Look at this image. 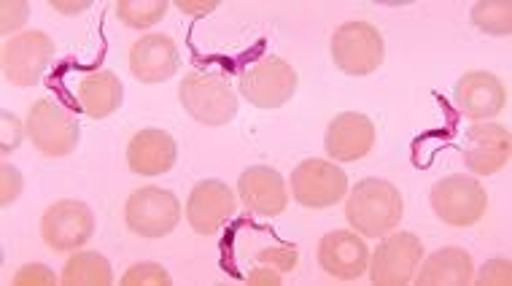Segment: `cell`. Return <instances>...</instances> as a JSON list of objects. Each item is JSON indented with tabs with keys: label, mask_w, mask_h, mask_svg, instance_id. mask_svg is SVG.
<instances>
[{
	"label": "cell",
	"mask_w": 512,
	"mask_h": 286,
	"mask_svg": "<svg viewBox=\"0 0 512 286\" xmlns=\"http://www.w3.org/2000/svg\"><path fill=\"white\" fill-rule=\"evenodd\" d=\"M405 214V200L386 179H362L345 200V219L362 238H383L397 230Z\"/></svg>",
	"instance_id": "1"
},
{
	"label": "cell",
	"mask_w": 512,
	"mask_h": 286,
	"mask_svg": "<svg viewBox=\"0 0 512 286\" xmlns=\"http://www.w3.org/2000/svg\"><path fill=\"white\" fill-rule=\"evenodd\" d=\"M178 100L186 114L205 127L230 125L238 114V98L232 84L211 71L189 73L178 87Z\"/></svg>",
	"instance_id": "2"
},
{
	"label": "cell",
	"mask_w": 512,
	"mask_h": 286,
	"mask_svg": "<svg viewBox=\"0 0 512 286\" xmlns=\"http://www.w3.org/2000/svg\"><path fill=\"white\" fill-rule=\"evenodd\" d=\"M25 135L44 157H68L79 146L81 127L71 111L52 98L36 100L25 117Z\"/></svg>",
	"instance_id": "3"
},
{
	"label": "cell",
	"mask_w": 512,
	"mask_h": 286,
	"mask_svg": "<svg viewBox=\"0 0 512 286\" xmlns=\"http://www.w3.org/2000/svg\"><path fill=\"white\" fill-rule=\"evenodd\" d=\"M429 206L440 222L451 224V227H472L486 214V187L475 176L453 173L434 184L429 192Z\"/></svg>",
	"instance_id": "4"
},
{
	"label": "cell",
	"mask_w": 512,
	"mask_h": 286,
	"mask_svg": "<svg viewBox=\"0 0 512 286\" xmlns=\"http://www.w3.org/2000/svg\"><path fill=\"white\" fill-rule=\"evenodd\" d=\"M181 203L176 192L165 187H141L127 197L124 224L141 238H165L178 227Z\"/></svg>",
	"instance_id": "5"
},
{
	"label": "cell",
	"mask_w": 512,
	"mask_h": 286,
	"mask_svg": "<svg viewBox=\"0 0 512 286\" xmlns=\"http://www.w3.org/2000/svg\"><path fill=\"white\" fill-rule=\"evenodd\" d=\"M54 60V41L44 30H25L9 38L0 52L3 79L14 87H36Z\"/></svg>",
	"instance_id": "6"
},
{
	"label": "cell",
	"mask_w": 512,
	"mask_h": 286,
	"mask_svg": "<svg viewBox=\"0 0 512 286\" xmlns=\"http://www.w3.org/2000/svg\"><path fill=\"white\" fill-rule=\"evenodd\" d=\"M332 60L345 76H370L383 65L386 44L370 22H345L332 36Z\"/></svg>",
	"instance_id": "7"
},
{
	"label": "cell",
	"mask_w": 512,
	"mask_h": 286,
	"mask_svg": "<svg viewBox=\"0 0 512 286\" xmlns=\"http://www.w3.org/2000/svg\"><path fill=\"white\" fill-rule=\"evenodd\" d=\"M297 71L281 57H265L240 76V98L254 108H281L297 92Z\"/></svg>",
	"instance_id": "8"
},
{
	"label": "cell",
	"mask_w": 512,
	"mask_h": 286,
	"mask_svg": "<svg viewBox=\"0 0 512 286\" xmlns=\"http://www.w3.org/2000/svg\"><path fill=\"white\" fill-rule=\"evenodd\" d=\"M424 260V243L413 233L383 235L378 249H372L370 278L375 286H407Z\"/></svg>",
	"instance_id": "9"
},
{
	"label": "cell",
	"mask_w": 512,
	"mask_h": 286,
	"mask_svg": "<svg viewBox=\"0 0 512 286\" xmlns=\"http://www.w3.org/2000/svg\"><path fill=\"white\" fill-rule=\"evenodd\" d=\"M289 187L302 208H332L343 203L348 176L340 165L327 160H305L294 168Z\"/></svg>",
	"instance_id": "10"
},
{
	"label": "cell",
	"mask_w": 512,
	"mask_h": 286,
	"mask_svg": "<svg viewBox=\"0 0 512 286\" xmlns=\"http://www.w3.org/2000/svg\"><path fill=\"white\" fill-rule=\"evenodd\" d=\"M95 235V216L81 200H60L46 208L41 238L52 251H79Z\"/></svg>",
	"instance_id": "11"
},
{
	"label": "cell",
	"mask_w": 512,
	"mask_h": 286,
	"mask_svg": "<svg viewBox=\"0 0 512 286\" xmlns=\"http://www.w3.org/2000/svg\"><path fill=\"white\" fill-rule=\"evenodd\" d=\"M235 216V192L224 181L205 179L192 187L186 200V219L197 235H216Z\"/></svg>",
	"instance_id": "12"
},
{
	"label": "cell",
	"mask_w": 512,
	"mask_h": 286,
	"mask_svg": "<svg viewBox=\"0 0 512 286\" xmlns=\"http://www.w3.org/2000/svg\"><path fill=\"white\" fill-rule=\"evenodd\" d=\"M318 265L337 281H356L370 268V249L359 233L332 230L318 241Z\"/></svg>",
	"instance_id": "13"
},
{
	"label": "cell",
	"mask_w": 512,
	"mask_h": 286,
	"mask_svg": "<svg viewBox=\"0 0 512 286\" xmlns=\"http://www.w3.org/2000/svg\"><path fill=\"white\" fill-rule=\"evenodd\" d=\"M510 130L496 122H475L464 135V165L475 176H494L510 162Z\"/></svg>",
	"instance_id": "14"
},
{
	"label": "cell",
	"mask_w": 512,
	"mask_h": 286,
	"mask_svg": "<svg viewBox=\"0 0 512 286\" xmlns=\"http://www.w3.org/2000/svg\"><path fill=\"white\" fill-rule=\"evenodd\" d=\"M453 103L472 122H486V119L502 114L504 103H507V90L494 73L469 71L456 84Z\"/></svg>",
	"instance_id": "15"
},
{
	"label": "cell",
	"mask_w": 512,
	"mask_h": 286,
	"mask_svg": "<svg viewBox=\"0 0 512 286\" xmlns=\"http://www.w3.org/2000/svg\"><path fill=\"white\" fill-rule=\"evenodd\" d=\"M238 195L248 214L262 216V219L281 216L289 206V195H286L281 173L275 168H267V165H254V168L240 173Z\"/></svg>",
	"instance_id": "16"
},
{
	"label": "cell",
	"mask_w": 512,
	"mask_h": 286,
	"mask_svg": "<svg viewBox=\"0 0 512 286\" xmlns=\"http://www.w3.org/2000/svg\"><path fill=\"white\" fill-rule=\"evenodd\" d=\"M178 65V46L165 33L141 36L130 49V73L141 84H165L176 76Z\"/></svg>",
	"instance_id": "17"
},
{
	"label": "cell",
	"mask_w": 512,
	"mask_h": 286,
	"mask_svg": "<svg viewBox=\"0 0 512 286\" xmlns=\"http://www.w3.org/2000/svg\"><path fill=\"white\" fill-rule=\"evenodd\" d=\"M375 146V125L359 111L337 114L324 135V149L335 162L364 160Z\"/></svg>",
	"instance_id": "18"
},
{
	"label": "cell",
	"mask_w": 512,
	"mask_h": 286,
	"mask_svg": "<svg viewBox=\"0 0 512 286\" xmlns=\"http://www.w3.org/2000/svg\"><path fill=\"white\" fill-rule=\"evenodd\" d=\"M176 157V141L165 130H141L127 143V168L135 176H165L176 165Z\"/></svg>",
	"instance_id": "19"
},
{
	"label": "cell",
	"mask_w": 512,
	"mask_h": 286,
	"mask_svg": "<svg viewBox=\"0 0 512 286\" xmlns=\"http://www.w3.org/2000/svg\"><path fill=\"white\" fill-rule=\"evenodd\" d=\"M475 278L472 254L459 246H445L421 260L413 281L418 286H469Z\"/></svg>",
	"instance_id": "20"
},
{
	"label": "cell",
	"mask_w": 512,
	"mask_h": 286,
	"mask_svg": "<svg viewBox=\"0 0 512 286\" xmlns=\"http://www.w3.org/2000/svg\"><path fill=\"white\" fill-rule=\"evenodd\" d=\"M76 100L89 119H106L119 111L124 100V87L114 71H89L76 84Z\"/></svg>",
	"instance_id": "21"
},
{
	"label": "cell",
	"mask_w": 512,
	"mask_h": 286,
	"mask_svg": "<svg viewBox=\"0 0 512 286\" xmlns=\"http://www.w3.org/2000/svg\"><path fill=\"white\" fill-rule=\"evenodd\" d=\"M62 286H111L114 273L111 262L100 251H73V257L62 265Z\"/></svg>",
	"instance_id": "22"
},
{
	"label": "cell",
	"mask_w": 512,
	"mask_h": 286,
	"mask_svg": "<svg viewBox=\"0 0 512 286\" xmlns=\"http://www.w3.org/2000/svg\"><path fill=\"white\" fill-rule=\"evenodd\" d=\"M165 14H168L165 0H119L116 3V19L133 30H149L162 22Z\"/></svg>",
	"instance_id": "23"
},
{
	"label": "cell",
	"mask_w": 512,
	"mask_h": 286,
	"mask_svg": "<svg viewBox=\"0 0 512 286\" xmlns=\"http://www.w3.org/2000/svg\"><path fill=\"white\" fill-rule=\"evenodd\" d=\"M472 25L486 36H510L512 3L510 0H480L472 6Z\"/></svg>",
	"instance_id": "24"
},
{
	"label": "cell",
	"mask_w": 512,
	"mask_h": 286,
	"mask_svg": "<svg viewBox=\"0 0 512 286\" xmlns=\"http://www.w3.org/2000/svg\"><path fill=\"white\" fill-rule=\"evenodd\" d=\"M122 286H170L173 278L159 262H138L133 268L124 270V276L119 278Z\"/></svg>",
	"instance_id": "25"
},
{
	"label": "cell",
	"mask_w": 512,
	"mask_h": 286,
	"mask_svg": "<svg viewBox=\"0 0 512 286\" xmlns=\"http://www.w3.org/2000/svg\"><path fill=\"white\" fill-rule=\"evenodd\" d=\"M256 262L278 273H292L297 268V249L294 246H270V249L256 251Z\"/></svg>",
	"instance_id": "26"
},
{
	"label": "cell",
	"mask_w": 512,
	"mask_h": 286,
	"mask_svg": "<svg viewBox=\"0 0 512 286\" xmlns=\"http://www.w3.org/2000/svg\"><path fill=\"white\" fill-rule=\"evenodd\" d=\"M14 286H54L57 284V276L49 265H41V262H27L17 270V276L11 278Z\"/></svg>",
	"instance_id": "27"
},
{
	"label": "cell",
	"mask_w": 512,
	"mask_h": 286,
	"mask_svg": "<svg viewBox=\"0 0 512 286\" xmlns=\"http://www.w3.org/2000/svg\"><path fill=\"white\" fill-rule=\"evenodd\" d=\"M477 286H510L512 284V265L510 260H488L480 273L472 278Z\"/></svg>",
	"instance_id": "28"
},
{
	"label": "cell",
	"mask_w": 512,
	"mask_h": 286,
	"mask_svg": "<svg viewBox=\"0 0 512 286\" xmlns=\"http://www.w3.org/2000/svg\"><path fill=\"white\" fill-rule=\"evenodd\" d=\"M27 17H30V6L25 0H3L0 3V30H3V36L19 30L27 22Z\"/></svg>",
	"instance_id": "29"
},
{
	"label": "cell",
	"mask_w": 512,
	"mask_h": 286,
	"mask_svg": "<svg viewBox=\"0 0 512 286\" xmlns=\"http://www.w3.org/2000/svg\"><path fill=\"white\" fill-rule=\"evenodd\" d=\"M22 189H25L22 173L9 162H3V168H0V206L9 208L14 200H19Z\"/></svg>",
	"instance_id": "30"
},
{
	"label": "cell",
	"mask_w": 512,
	"mask_h": 286,
	"mask_svg": "<svg viewBox=\"0 0 512 286\" xmlns=\"http://www.w3.org/2000/svg\"><path fill=\"white\" fill-rule=\"evenodd\" d=\"M3 125H0V152L11 154L22 141V133H25V125L19 122V117H14L11 111H3L0 114Z\"/></svg>",
	"instance_id": "31"
},
{
	"label": "cell",
	"mask_w": 512,
	"mask_h": 286,
	"mask_svg": "<svg viewBox=\"0 0 512 286\" xmlns=\"http://www.w3.org/2000/svg\"><path fill=\"white\" fill-rule=\"evenodd\" d=\"M248 284L254 286H281L283 284V276L278 273V270L273 268H254L251 273H248Z\"/></svg>",
	"instance_id": "32"
},
{
	"label": "cell",
	"mask_w": 512,
	"mask_h": 286,
	"mask_svg": "<svg viewBox=\"0 0 512 286\" xmlns=\"http://www.w3.org/2000/svg\"><path fill=\"white\" fill-rule=\"evenodd\" d=\"M178 11H184L189 17H205V14H213V11L219 9V3L216 0H205V3H197V0H178L176 3Z\"/></svg>",
	"instance_id": "33"
},
{
	"label": "cell",
	"mask_w": 512,
	"mask_h": 286,
	"mask_svg": "<svg viewBox=\"0 0 512 286\" xmlns=\"http://www.w3.org/2000/svg\"><path fill=\"white\" fill-rule=\"evenodd\" d=\"M92 6V0H76V3H65V0H52V9L60 14H81Z\"/></svg>",
	"instance_id": "34"
}]
</instances>
